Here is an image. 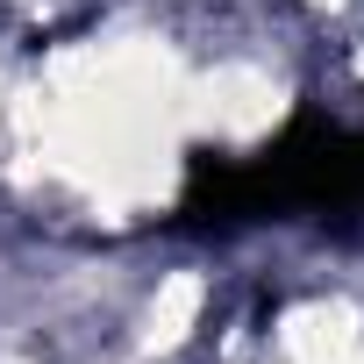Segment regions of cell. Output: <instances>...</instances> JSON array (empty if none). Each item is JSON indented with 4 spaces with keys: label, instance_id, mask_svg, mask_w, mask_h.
I'll use <instances>...</instances> for the list:
<instances>
[{
    "label": "cell",
    "instance_id": "obj_1",
    "mask_svg": "<svg viewBox=\"0 0 364 364\" xmlns=\"http://www.w3.org/2000/svg\"><path fill=\"white\" fill-rule=\"evenodd\" d=\"M272 114H279V86H264L257 72H222L208 86V122L229 136H257L272 129Z\"/></svg>",
    "mask_w": 364,
    "mask_h": 364
},
{
    "label": "cell",
    "instance_id": "obj_2",
    "mask_svg": "<svg viewBox=\"0 0 364 364\" xmlns=\"http://www.w3.org/2000/svg\"><path fill=\"white\" fill-rule=\"evenodd\" d=\"M200 300H208V286H200L193 272H178V279L150 300V336H143V350H171V343H186V328L200 321Z\"/></svg>",
    "mask_w": 364,
    "mask_h": 364
},
{
    "label": "cell",
    "instance_id": "obj_3",
    "mask_svg": "<svg viewBox=\"0 0 364 364\" xmlns=\"http://www.w3.org/2000/svg\"><path fill=\"white\" fill-rule=\"evenodd\" d=\"M357 72H364V58H357Z\"/></svg>",
    "mask_w": 364,
    "mask_h": 364
},
{
    "label": "cell",
    "instance_id": "obj_4",
    "mask_svg": "<svg viewBox=\"0 0 364 364\" xmlns=\"http://www.w3.org/2000/svg\"><path fill=\"white\" fill-rule=\"evenodd\" d=\"M328 8H336V0H328Z\"/></svg>",
    "mask_w": 364,
    "mask_h": 364
}]
</instances>
